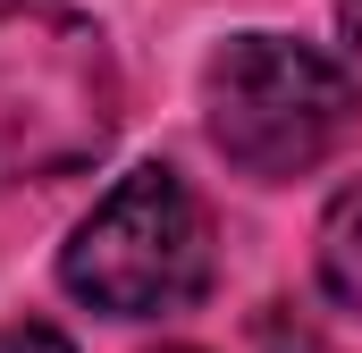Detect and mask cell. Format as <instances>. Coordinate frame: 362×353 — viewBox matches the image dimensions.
<instances>
[{
    "label": "cell",
    "instance_id": "1",
    "mask_svg": "<svg viewBox=\"0 0 362 353\" xmlns=\"http://www.w3.org/2000/svg\"><path fill=\"white\" fill-rule=\"evenodd\" d=\"M118 126V68L76 8H0V185L68 176Z\"/></svg>",
    "mask_w": 362,
    "mask_h": 353
},
{
    "label": "cell",
    "instance_id": "2",
    "mask_svg": "<svg viewBox=\"0 0 362 353\" xmlns=\"http://www.w3.org/2000/svg\"><path fill=\"white\" fill-rule=\"evenodd\" d=\"M68 294L110 311V320H160L185 311L211 286V210L194 202V185L160 160L127 169L68 236L59 253Z\"/></svg>",
    "mask_w": 362,
    "mask_h": 353
},
{
    "label": "cell",
    "instance_id": "3",
    "mask_svg": "<svg viewBox=\"0 0 362 353\" xmlns=\"http://www.w3.org/2000/svg\"><path fill=\"white\" fill-rule=\"evenodd\" d=\"M202 109H211V143L270 185L312 176L362 118L354 76L286 34H236L202 76Z\"/></svg>",
    "mask_w": 362,
    "mask_h": 353
},
{
    "label": "cell",
    "instance_id": "4",
    "mask_svg": "<svg viewBox=\"0 0 362 353\" xmlns=\"http://www.w3.org/2000/svg\"><path fill=\"white\" fill-rule=\"evenodd\" d=\"M320 286H329V303L362 311V185H346L320 210Z\"/></svg>",
    "mask_w": 362,
    "mask_h": 353
},
{
    "label": "cell",
    "instance_id": "5",
    "mask_svg": "<svg viewBox=\"0 0 362 353\" xmlns=\"http://www.w3.org/2000/svg\"><path fill=\"white\" fill-rule=\"evenodd\" d=\"M0 353H76L59 328H42V320H17V328H0Z\"/></svg>",
    "mask_w": 362,
    "mask_h": 353
},
{
    "label": "cell",
    "instance_id": "6",
    "mask_svg": "<svg viewBox=\"0 0 362 353\" xmlns=\"http://www.w3.org/2000/svg\"><path fill=\"white\" fill-rule=\"evenodd\" d=\"M337 25H346V42H362V0H337Z\"/></svg>",
    "mask_w": 362,
    "mask_h": 353
},
{
    "label": "cell",
    "instance_id": "7",
    "mask_svg": "<svg viewBox=\"0 0 362 353\" xmlns=\"http://www.w3.org/2000/svg\"><path fill=\"white\" fill-rule=\"evenodd\" d=\"M160 353H194V345H160Z\"/></svg>",
    "mask_w": 362,
    "mask_h": 353
}]
</instances>
